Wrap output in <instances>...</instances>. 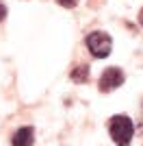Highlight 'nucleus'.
Listing matches in <instances>:
<instances>
[{
    "instance_id": "f03ea898",
    "label": "nucleus",
    "mask_w": 143,
    "mask_h": 146,
    "mask_svg": "<svg viewBox=\"0 0 143 146\" xmlns=\"http://www.w3.org/2000/svg\"><path fill=\"white\" fill-rule=\"evenodd\" d=\"M87 48L91 50V55L102 59V57H108L111 55V48H113V39L108 33L104 31H93L87 35Z\"/></svg>"
},
{
    "instance_id": "0eeeda50",
    "label": "nucleus",
    "mask_w": 143,
    "mask_h": 146,
    "mask_svg": "<svg viewBox=\"0 0 143 146\" xmlns=\"http://www.w3.org/2000/svg\"><path fill=\"white\" fill-rule=\"evenodd\" d=\"M7 18V7H5V2H0V22Z\"/></svg>"
},
{
    "instance_id": "39448f33",
    "label": "nucleus",
    "mask_w": 143,
    "mask_h": 146,
    "mask_svg": "<svg viewBox=\"0 0 143 146\" xmlns=\"http://www.w3.org/2000/svg\"><path fill=\"white\" fill-rule=\"evenodd\" d=\"M72 76H74V81H87V79H89V68H87V66H80L78 70H74Z\"/></svg>"
},
{
    "instance_id": "7ed1b4c3",
    "label": "nucleus",
    "mask_w": 143,
    "mask_h": 146,
    "mask_svg": "<svg viewBox=\"0 0 143 146\" xmlns=\"http://www.w3.org/2000/svg\"><path fill=\"white\" fill-rule=\"evenodd\" d=\"M124 83V72L119 68H106L100 76V92H113Z\"/></svg>"
},
{
    "instance_id": "20e7f679",
    "label": "nucleus",
    "mask_w": 143,
    "mask_h": 146,
    "mask_svg": "<svg viewBox=\"0 0 143 146\" xmlns=\"http://www.w3.org/2000/svg\"><path fill=\"white\" fill-rule=\"evenodd\" d=\"M33 140H35L33 127H22V129L15 131V135H13V146H30Z\"/></svg>"
},
{
    "instance_id": "f257e3e1",
    "label": "nucleus",
    "mask_w": 143,
    "mask_h": 146,
    "mask_svg": "<svg viewBox=\"0 0 143 146\" xmlns=\"http://www.w3.org/2000/svg\"><path fill=\"white\" fill-rule=\"evenodd\" d=\"M108 133L113 137V142L117 146H130L132 135H134V124L128 116H113L111 124H108Z\"/></svg>"
},
{
    "instance_id": "423d86ee",
    "label": "nucleus",
    "mask_w": 143,
    "mask_h": 146,
    "mask_svg": "<svg viewBox=\"0 0 143 146\" xmlns=\"http://www.w3.org/2000/svg\"><path fill=\"white\" fill-rule=\"evenodd\" d=\"M59 5H61V7H67V9H72V7H76V5H78V0H59Z\"/></svg>"
},
{
    "instance_id": "6e6552de",
    "label": "nucleus",
    "mask_w": 143,
    "mask_h": 146,
    "mask_svg": "<svg viewBox=\"0 0 143 146\" xmlns=\"http://www.w3.org/2000/svg\"><path fill=\"white\" fill-rule=\"evenodd\" d=\"M141 22H143V11H141Z\"/></svg>"
}]
</instances>
